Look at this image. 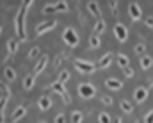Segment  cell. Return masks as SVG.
Masks as SVG:
<instances>
[{
	"label": "cell",
	"mask_w": 153,
	"mask_h": 123,
	"mask_svg": "<svg viewBox=\"0 0 153 123\" xmlns=\"http://www.w3.org/2000/svg\"><path fill=\"white\" fill-rule=\"evenodd\" d=\"M25 18H27V13H23L22 9L18 11L16 18H14V31L18 34V38L22 41L27 40V31H25Z\"/></svg>",
	"instance_id": "cell-1"
},
{
	"label": "cell",
	"mask_w": 153,
	"mask_h": 123,
	"mask_svg": "<svg viewBox=\"0 0 153 123\" xmlns=\"http://www.w3.org/2000/svg\"><path fill=\"white\" fill-rule=\"evenodd\" d=\"M76 91H78L80 98H84V100H89V98L96 96V87L93 84H89V82H80L78 87H76Z\"/></svg>",
	"instance_id": "cell-2"
},
{
	"label": "cell",
	"mask_w": 153,
	"mask_h": 123,
	"mask_svg": "<svg viewBox=\"0 0 153 123\" xmlns=\"http://www.w3.org/2000/svg\"><path fill=\"white\" fill-rule=\"evenodd\" d=\"M50 89L53 91V93H57L62 100H64V104L66 105H70L71 104V98H70V93H68V89L64 87V84L62 82H59V81H53L52 84H50Z\"/></svg>",
	"instance_id": "cell-3"
},
{
	"label": "cell",
	"mask_w": 153,
	"mask_h": 123,
	"mask_svg": "<svg viewBox=\"0 0 153 123\" xmlns=\"http://www.w3.org/2000/svg\"><path fill=\"white\" fill-rule=\"evenodd\" d=\"M62 41L68 45V46H76L78 43H80V38H78V34H76V31L73 27H66L64 29V32H62Z\"/></svg>",
	"instance_id": "cell-4"
},
{
	"label": "cell",
	"mask_w": 153,
	"mask_h": 123,
	"mask_svg": "<svg viewBox=\"0 0 153 123\" xmlns=\"http://www.w3.org/2000/svg\"><path fill=\"white\" fill-rule=\"evenodd\" d=\"M75 68H76V72H80L84 75H89V73L96 72V66L91 61H85V59H75Z\"/></svg>",
	"instance_id": "cell-5"
},
{
	"label": "cell",
	"mask_w": 153,
	"mask_h": 123,
	"mask_svg": "<svg viewBox=\"0 0 153 123\" xmlns=\"http://www.w3.org/2000/svg\"><path fill=\"white\" fill-rule=\"evenodd\" d=\"M128 16H130L132 22H139V20L143 18V9H141V5H139L137 2L128 4Z\"/></svg>",
	"instance_id": "cell-6"
},
{
	"label": "cell",
	"mask_w": 153,
	"mask_h": 123,
	"mask_svg": "<svg viewBox=\"0 0 153 123\" xmlns=\"http://www.w3.org/2000/svg\"><path fill=\"white\" fill-rule=\"evenodd\" d=\"M114 38L119 43H125V41L128 40V29L121 23V22H117L114 25Z\"/></svg>",
	"instance_id": "cell-7"
},
{
	"label": "cell",
	"mask_w": 153,
	"mask_h": 123,
	"mask_svg": "<svg viewBox=\"0 0 153 123\" xmlns=\"http://www.w3.org/2000/svg\"><path fill=\"white\" fill-rule=\"evenodd\" d=\"M57 23H59V22H55V20H52V22H41V23H38V27H36V34H38V36L46 34L48 31L55 29V27H57Z\"/></svg>",
	"instance_id": "cell-8"
},
{
	"label": "cell",
	"mask_w": 153,
	"mask_h": 123,
	"mask_svg": "<svg viewBox=\"0 0 153 123\" xmlns=\"http://www.w3.org/2000/svg\"><path fill=\"white\" fill-rule=\"evenodd\" d=\"M148 89L144 87V86H139L135 91H134V102L135 104H144L146 102V98H148Z\"/></svg>",
	"instance_id": "cell-9"
},
{
	"label": "cell",
	"mask_w": 153,
	"mask_h": 123,
	"mask_svg": "<svg viewBox=\"0 0 153 123\" xmlns=\"http://www.w3.org/2000/svg\"><path fill=\"white\" fill-rule=\"evenodd\" d=\"M87 11H89V14H93L94 18H98V20H102V11H100V5H98V2H87Z\"/></svg>",
	"instance_id": "cell-10"
},
{
	"label": "cell",
	"mask_w": 153,
	"mask_h": 123,
	"mask_svg": "<svg viewBox=\"0 0 153 123\" xmlns=\"http://www.w3.org/2000/svg\"><path fill=\"white\" fill-rule=\"evenodd\" d=\"M105 87L111 89V91H121V89H123V82L114 79V77H111V79L105 81Z\"/></svg>",
	"instance_id": "cell-11"
},
{
	"label": "cell",
	"mask_w": 153,
	"mask_h": 123,
	"mask_svg": "<svg viewBox=\"0 0 153 123\" xmlns=\"http://www.w3.org/2000/svg\"><path fill=\"white\" fill-rule=\"evenodd\" d=\"M38 107L41 111H50V109H52V98H50L48 95H43L38 100Z\"/></svg>",
	"instance_id": "cell-12"
},
{
	"label": "cell",
	"mask_w": 153,
	"mask_h": 123,
	"mask_svg": "<svg viewBox=\"0 0 153 123\" xmlns=\"http://www.w3.org/2000/svg\"><path fill=\"white\" fill-rule=\"evenodd\" d=\"M46 64H48V55H43V57L38 61V64L34 66V75H36V77H38V75H41V73L45 72Z\"/></svg>",
	"instance_id": "cell-13"
},
{
	"label": "cell",
	"mask_w": 153,
	"mask_h": 123,
	"mask_svg": "<svg viewBox=\"0 0 153 123\" xmlns=\"http://www.w3.org/2000/svg\"><path fill=\"white\" fill-rule=\"evenodd\" d=\"M112 64V52H107L102 59H100V63H98V68L100 70H107L109 66Z\"/></svg>",
	"instance_id": "cell-14"
},
{
	"label": "cell",
	"mask_w": 153,
	"mask_h": 123,
	"mask_svg": "<svg viewBox=\"0 0 153 123\" xmlns=\"http://www.w3.org/2000/svg\"><path fill=\"white\" fill-rule=\"evenodd\" d=\"M25 114H27V109H25L23 105H18V107H16V109L13 111V116H11V122H13V123H16L18 120H22V118H23Z\"/></svg>",
	"instance_id": "cell-15"
},
{
	"label": "cell",
	"mask_w": 153,
	"mask_h": 123,
	"mask_svg": "<svg viewBox=\"0 0 153 123\" xmlns=\"http://www.w3.org/2000/svg\"><path fill=\"white\" fill-rule=\"evenodd\" d=\"M4 79L7 82L16 81V70L13 66H4Z\"/></svg>",
	"instance_id": "cell-16"
},
{
	"label": "cell",
	"mask_w": 153,
	"mask_h": 123,
	"mask_svg": "<svg viewBox=\"0 0 153 123\" xmlns=\"http://www.w3.org/2000/svg\"><path fill=\"white\" fill-rule=\"evenodd\" d=\"M105 29H107V23H105L103 20H96V23H94V27H93V34L100 36L102 32H105Z\"/></svg>",
	"instance_id": "cell-17"
},
{
	"label": "cell",
	"mask_w": 153,
	"mask_h": 123,
	"mask_svg": "<svg viewBox=\"0 0 153 123\" xmlns=\"http://www.w3.org/2000/svg\"><path fill=\"white\" fill-rule=\"evenodd\" d=\"M152 66H153V57H150V55H143V57H141V68H143L144 72H148Z\"/></svg>",
	"instance_id": "cell-18"
},
{
	"label": "cell",
	"mask_w": 153,
	"mask_h": 123,
	"mask_svg": "<svg viewBox=\"0 0 153 123\" xmlns=\"http://www.w3.org/2000/svg\"><path fill=\"white\" fill-rule=\"evenodd\" d=\"M34 84H36V75L32 73V75H27L25 79H23V87L27 89V91H30L32 87H34Z\"/></svg>",
	"instance_id": "cell-19"
},
{
	"label": "cell",
	"mask_w": 153,
	"mask_h": 123,
	"mask_svg": "<svg viewBox=\"0 0 153 123\" xmlns=\"http://www.w3.org/2000/svg\"><path fill=\"white\" fill-rule=\"evenodd\" d=\"M117 66L123 70V68H126V66H130V59H128V55H125V54H119L117 55Z\"/></svg>",
	"instance_id": "cell-20"
},
{
	"label": "cell",
	"mask_w": 153,
	"mask_h": 123,
	"mask_svg": "<svg viewBox=\"0 0 153 123\" xmlns=\"http://www.w3.org/2000/svg\"><path fill=\"white\" fill-rule=\"evenodd\" d=\"M18 46H20V41L18 40H9L7 41V52H9V54H16V52H18Z\"/></svg>",
	"instance_id": "cell-21"
},
{
	"label": "cell",
	"mask_w": 153,
	"mask_h": 123,
	"mask_svg": "<svg viewBox=\"0 0 153 123\" xmlns=\"http://www.w3.org/2000/svg\"><path fill=\"white\" fill-rule=\"evenodd\" d=\"M119 107H121L123 113H126V114H132V113H134V105H132L128 100H121V102H119Z\"/></svg>",
	"instance_id": "cell-22"
},
{
	"label": "cell",
	"mask_w": 153,
	"mask_h": 123,
	"mask_svg": "<svg viewBox=\"0 0 153 123\" xmlns=\"http://www.w3.org/2000/svg\"><path fill=\"white\" fill-rule=\"evenodd\" d=\"M100 45H102V40H100V36L93 34V36L89 38V46H91V48H100Z\"/></svg>",
	"instance_id": "cell-23"
},
{
	"label": "cell",
	"mask_w": 153,
	"mask_h": 123,
	"mask_svg": "<svg viewBox=\"0 0 153 123\" xmlns=\"http://www.w3.org/2000/svg\"><path fill=\"white\" fill-rule=\"evenodd\" d=\"M55 9H57V13H68V11H70V9H68V2H66V0L57 2V4H55Z\"/></svg>",
	"instance_id": "cell-24"
},
{
	"label": "cell",
	"mask_w": 153,
	"mask_h": 123,
	"mask_svg": "<svg viewBox=\"0 0 153 123\" xmlns=\"http://www.w3.org/2000/svg\"><path fill=\"white\" fill-rule=\"evenodd\" d=\"M82 120H84V114L80 111H73L71 113V123H82Z\"/></svg>",
	"instance_id": "cell-25"
},
{
	"label": "cell",
	"mask_w": 153,
	"mask_h": 123,
	"mask_svg": "<svg viewBox=\"0 0 153 123\" xmlns=\"http://www.w3.org/2000/svg\"><path fill=\"white\" fill-rule=\"evenodd\" d=\"M57 81H59V82H62V84H66V82L70 81V72H68V70H62V72L59 73Z\"/></svg>",
	"instance_id": "cell-26"
},
{
	"label": "cell",
	"mask_w": 153,
	"mask_h": 123,
	"mask_svg": "<svg viewBox=\"0 0 153 123\" xmlns=\"http://www.w3.org/2000/svg\"><path fill=\"white\" fill-rule=\"evenodd\" d=\"M134 52L137 54V55H144V52H146V45L144 43H139V45H135V48H134Z\"/></svg>",
	"instance_id": "cell-27"
},
{
	"label": "cell",
	"mask_w": 153,
	"mask_h": 123,
	"mask_svg": "<svg viewBox=\"0 0 153 123\" xmlns=\"http://www.w3.org/2000/svg\"><path fill=\"white\" fill-rule=\"evenodd\" d=\"M109 9L112 16H117V0H109Z\"/></svg>",
	"instance_id": "cell-28"
},
{
	"label": "cell",
	"mask_w": 153,
	"mask_h": 123,
	"mask_svg": "<svg viewBox=\"0 0 153 123\" xmlns=\"http://www.w3.org/2000/svg\"><path fill=\"white\" fill-rule=\"evenodd\" d=\"M98 123H111L109 113H100V114H98Z\"/></svg>",
	"instance_id": "cell-29"
},
{
	"label": "cell",
	"mask_w": 153,
	"mask_h": 123,
	"mask_svg": "<svg viewBox=\"0 0 153 123\" xmlns=\"http://www.w3.org/2000/svg\"><path fill=\"white\" fill-rule=\"evenodd\" d=\"M43 13H45V14H53V13H57V9H55V5H52V4H46V5L43 7Z\"/></svg>",
	"instance_id": "cell-30"
},
{
	"label": "cell",
	"mask_w": 153,
	"mask_h": 123,
	"mask_svg": "<svg viewBox=\"0 0 153 123\" xmlns=\"http://www.w3.org/2000/svg\"><path fill=\"white\" fill-rule=\"evenodd\" d=\"M39 54H41V50L38 46H32L30 52H29V59H36V57H39Z\"/></svg>",
	"instance_id": "cell-31"
},
{
	"label": "cell",
	"mask_w": 153,
	"mask_h": 123,
	"mask_svg": "<svg viewBox=\"0 0 153 123\" xmlns=\"http://www.w3.org/2000/svg\"><path fill=\"white\" fill-rule=\"evenodd\" d=\"M32 4H34V0H23V2H22V7H20V9H22L23 13H29V7H30Z\"/></svg>",
	"instance_id": "cell-32"
},
{
	"label": "cell",
	"mask_w": 153,
	"mask_h": 123,
	"mask_svg": "<svg viewBox=\"0 0 153 123\" xmlns=\"http://www.w3.org/2000/svg\"><path fill=\"white\" fill-rule=\"evenodd\" d=\"M0 91H2V93H5V95H7V98L11 96V89L5 86V82L2 81V79H0Z\"/></svg>",
	"instance_id": "cell-33"
},
{
	"label": "cell",
	"mask_w": 153,
	"mask_h": 123,
	"mask_svg": "<svg viewBox=\"0 0 153 123\" xmlns=\"http://www.w3.org/2000/svg\"><path fill=\"white\" fill-rule=\"evenodd\" d=\"M123 73H125V77H126V79H134V75H135V73H134V70H132L130 66L123 68Z\"/></svg>",
	"instance_id": "cell-34"
},
{
	"label": "cell",
	"mask_w": 153,
	"mask_h": 123,
	"mask_svg": "<svg viewBox=\"0 0 153 123\" xmlns=\"http://www.w3.org/2000/svg\"><path fill=\"white\" fill-rule=\"evenodd\" d=\"M100 100H102V104H105V105H112V98H111L109 95H102Z\"/></svg>",
	"instance_id": "cell-35"
},
{
	"label": "cell",
	"mask_w": 153,
	"mask_h": 123,
	"mask_svg": "<svg viewBox=\"0 0 153 123\" xmlns=\"http://www.w3.org/2000/svg\"><path fill=\"white\" fill-rule=\"evenodd\" d=\"M144 123H153V109L144 114Z\"/></svg>",
	"instance_id": "cell-36"
},
{
	"label": "cell",
	"mask_w": 153,
	"mask_h": 123,
	"mask_svg": "<svg viewBox=\"0 0 153 123\" xmlns=\"http://www.w3.org/2000/svg\"><path fill=\"white\" fill-rule=\"evenodd\" d=\"M7 104V98H0V116H4V107Z\"/></svg>",
	"instance_id": "cell-37"
},
{
	"label": "cell",
	"mask_w": 153,
	"mask_h": 123,
	"mask_svg": "<svg viewBox=\"0 0 153 123\" xmlns=\"http://www.w3.org/2000/svg\"><path fill=\"white\" fill-rule=\"evenodd\" d=\"M144 25L150 27V29H153V16H148V18L144 20Z\"/></svg>",
	"instance_id": "cell-38"
},
{
	"label": "cell",
	"mask_w": 153,
	"mask_h": 123,
	"mask_svg": "<svg viewBox=\"0 0 153 123\" xmlns=\"http://www.w3.org/2000/svg\"><path fill=\"white\" fill-rule=\"evenodd\" d=\"M55 123H66L64 114H57V116H55Z\"/></svg>",
	"instance_id": "cell-39"
},
{
	"label": "cell",
	"mask_w": 153,
	"mask_h": 123,
	"mask_svg": "<svg viewBox=\"0 0 153 123\" xmlns=\"http://www.w3.org/2000/svg\"><path fill=\"white\" fill-rule=\"evenodd\" d=\"M116 123H123V120H121V118H117V120H116Z\"/></svg>",
	"instance_id": "cell-40"
},
{
	"label": "cell",
	"mask_w": 153,
	"mask_h": 123,
	"mask_svg": "<svg viewBox=\"0 0 153 123\" xmlns=\"http://www.w3.org/2000/svg\"><path fill=\"white\" fill-rule=\"evenodd\" d=\"M38 123H46V122H45V120H39V122Z\"/></svg>",
	"instance_id": "cell-41"
},
{
	"label": "cell",
	"mask_w": 153,
	"mask_h": 123,
	"mask_svg": "<svg viewBox=\"0 0 153 123\" xmlns=\"http://www.w3.org/2000/svg\"><path fill=\"white\" fill-rule=\"evenodd\" d=\"M0 34H2V27H0Z\"/></svg>",
	"instance_id": "cell-42"
}]
</instances>
